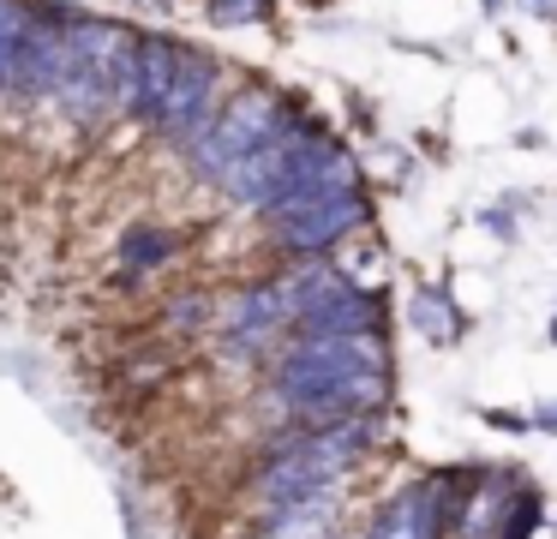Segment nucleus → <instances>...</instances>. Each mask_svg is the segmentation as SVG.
Masks as SVG:
<instances>
[{
	"label": "nucleus",
	"instance_id": "2",
	"mask_svg": "<svg viewBox=\"0 0 557 539\" xmlns=\"http://www.w3.org/2000/svg\"><path fill=\"white\" fill-rule=\"evenodd\" d=\"M384 431H389V414L342 419V426H318V431H270L240 479L246 522H264V515L312 498V491L354 479L366 467V455L384 443Z\"/></svg>",
	"mask_w": 557,
	"mask_h": 539
},
{
	"label": "nucleus",
	"instance_id": "5",
	"mask_svg": "<svg viewBox=\"0 0 557 539\" xmlns=\"http://www.w3.org/2000/svg\"><path fill=\"white\" fill-rule=\"evenodd\" d=\"M294 311V335H354L384 330V299L377 287H360L336 258H294L276 275Z\"/></svg>",
	"mask_w": 557,
	"mask_h": 539
},
{
	"label": "nucleus",
	"instance_id": "13",
	"mask_svg": "<svg viewBox=\"0 0 557 539\" xmlns=\"http://www.w3.org/2000/svg\"><path fill=\"white\" fill-rule=\"evenodd\" d=\"M174 246H181V240L162 234V228H138V234L121 246V258H126V270H150V264H162Z\"/></svg>",
	"mask_w": 557,
	"mask_h": 539
},
{
	"label": "nucleus",
	"instance_id": "1",
	"mask_svg": "<svg viewBox=\"0 0 557 539\" xmlns=\"http://www.w3.org/2000/svg\"><path fill=\"white\" fill-rule=\"evenodd\" d=\"M389 395H396V359L384 330L288 335L264 366V402L276 431H318L389 414Z\"/></svg>",
	"mask_w": 557,
	"mask_h": 539
},
{
	"label": "nucleus",
	"instance_id": "16",
	"mask_svg": "<svg viewBox=\"0 0 557 539\" xmlns=\"http://www.w3.org/2000/svg\"><path fill=\"white\" fill-rule=\"evenodd\" d=\"M150 7H162V0H150Z\"/></svg>",
	"mask_w": 557,
	"mask_h": 539
},
{
	"label": "nucleus",
	"instance_id": "8",
	"mask_svg": "<svg viewBox=\"0 0 557 539\" xmlns=\"http://www.w3.org/2000/svg\"><path fill=\"white\" fill-rule=\"evenodd\" d=\"M456 486H461L456 474H425V479L396 486L372 510L366 539H444L456 527V503H461V498H449Z\"/></svg>",
	"mask_w": 557,
	"mask_h": 539
},
{
	"label": "nucleus",
	"instance_id": "7",
	"mask_svg": "<svg viewBox=\"0 0 557 539\" xmlns=\"http://www.w3.org/2000/svg\"><path fill=\"white\" fill-rule=\"evenodd\" d=\"M216 108H222V66L205 54V48H193L186 42V54H181V66H174V84H169V96L157 102V114L145 120L157 138H169V144H193L198 132L216 120Z\"/></svg>",
	"mask_w": 557,
	"mask_h": 539
},
{
	"label": "nucleus",
	"instance_id": "11",
	"mask_svg": "<svg viewBox=\"0 0 557 539\" xmlns=\"http://www.w3.org/2000/svg\"><path fill=\"white\" fill-rule=\"evenodd\" d=\"M186 42L169 30H138V96H133V120H150L157 102L169 96L174 84V66H181Z\"/></svg>",
	"mask_w": 557,
	"mask_h": 539
},
{
	"label": "nucleus",
	"instance_id": "10",
	"mask_svg": "<svg viewBox=\"0 0 557 539\" xmlns=\"http://www.w3.org/2000/svg\"><path fill=\"white\" fill-rule=\"evenodd\" d=\"M348 491H354V479L312 491V498H300V503H288V510L252 522L246 539H336L342 527H348Z\"/></svg>",
	"mask_w": 557,
	"mask_h": 539
},
{
	"label": "nucleus",
	"instance_id": "14",
	"mask_svg": "<svg viewBox=\"0 0 557 539\" xmlns=\"http://www.w3.org/2000/svg\"><path fill=\"white\" fill-rule=\"evenodd\" d=\"M444 306H449V299L437 294V287H425V294H420V306H413V323H420V330L432 335V342H449V335L461 330V318H449Z\"/></svg>",
	"mask_w": 557,
	"mask_h": 539
},
{
	"label": "nucleus",
	"instance_id": "6",
	"mask_svg": "<svg viewBox=\"0 0 557 539\" xmlns=\"http://www.w3.org/2000/svg\"><path fill=\"white\" fill-rule=\"evenodd\" d=\"M366 216H372L366 192L348 186V192H318V198L282 204V210L264 216V228H270V240H276L282 252H294V258H330L342 240L360 234Z\"/></svg>",
	"mask_w": 557,
	"mask_h": 539
},
{
	"label": "nucleus",
	"instance_id": "3",
	"mask_svg": "<svg viewBox=\"0 0 557 539\" xmlns=\"http://www.w3.org/2000/svg\"><path fill=\"white\" fill-rule=\"evenodd\" d=\"M133 96H138V30L78 12L73 36H66L61 84H54L49 102L78 126H97V120L133 114Z\"/></svg>",
	"mask_w": 557,
	"mask_h": 539
},
{
	"label": "nucleus",
	"instance_id": "15",
	"mask_svg": "<svg viewBox=\"0 0 557 539\" xmlns=\"http://www.w3.org/2000/svg\"><path fill=\"white\" fill-rule=\"evenodd\" d=\"M270 12V0H210V19L216 24H258Z\"/></svg>",
	"mask_w": 557,
	"mask_h": 539
},
{
	"label": "nucleus",
	"instance_id": "12",
	"mask_svg": "<svg viewBox=\"0 0 557 539\" xmlns=\"http://www.w3.org/2000/svg\"><path fill=\"white\" fill-rule=\"evenodd\" d=\"M25 30H30V0H0V96H13V72H18Z\"/></svg>",
	"mask_w": 557,
	"mask_h": 539
},
{
	"label": "nucleus",
	"instance_id": "4",
	"mask_svg": "<svg viewBox=\"0 0 557 539\" xmlns=\"http://www.w3.org/2000/svg\"><path fill=\"white\" fill-rule=\"evenodd\" d=\"M288 114H294V102L282 90H270V84H240L234 96H222L216 120L186 144V162H193V174L205 180V186H228V180L288 126Z\"/></svg>",
	"mask_w": 557,
	"mask_h": 539
},
{
	"label": "nucleus",
	"instance_id": "9",
	"mask_svg": "<svg viewBox=\"0 0 557 539\" xmlns=\"http://www.w3.org/2000/svg\"><path fill=\"white\" fill-rule=\"evenodd\" d=\"M73 7L61 0H30V30L18 48V72H13V96L18 102H49L61 84V60H66V36H73Z\"/></svg>",
	"mask_w": 557,
	"mask_h": 539
}]
</instances>
